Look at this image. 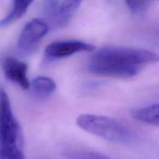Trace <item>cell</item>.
I'll list each match as a JSON object with an SVG mask.
<instances>
[{"label": "cell", "mask_w": 159, "mask_h": 159, "mask_svg": "<svg viewBox=\"0 0 159 159\" xmlns=\"http://www.w3.org/2000/svg\"><path fill=\"white\" fill-rule=\"evenodd\" d=\"M49 25L44 20L34 19L26 23L17 40V48L23 54L32 52L40 40L49 31Z\"/></svg>", "instance_id": "obj_3"}, {"label": "cell", "mask_w": 159, "mask_h": 159, "mask_svg": "<svg viewBox=\"0 0 159 159\" xmlns=\"http://www.w3.org/2000/svg\"><path fill=\"white\" fill-rule=\"evenodd\" d=\"M32 2L33 0H12V6L10 12L0 20V30L6 27L21 18Z\"/></svg>", "instance_id": "obj_7"}, {"label": "cell", "mask_w": 159, "mask_h": 159, "mask_svg": "<svg viewBox=\"0 0 159 159\" xmlns=\"http://www.w3.org/2000/svg\"><path fill=\"white\" fill-rule=\"evenodd\" d=\"M30 87L37 97L45 99L51 96L55 92L56 83L50 78L39 76L32 81Z\"/></svg>", "instance_id": "obj_8"}, {"label": "cell", "mask_w": 159, "mask_h": 159, "mask_svg": "<svg viewBox=\"0 0 159 159\" xmlns=\"http://www.w3.org/2000/svg\"><path fill=\"white\" fill-rule=\"evenodd\" d=\"M158 61L159 54L147 50L107 47L92 55L89 69L98 75L130 79L141 71L142 65Z\"/></svg>", "instance_id": "obj_1"}, {"label": "cell", "mask_w": 159, "mask_h": 159, "mask_svg": "<svg viewBox=\"0 0 159 159\" xmlns=\"http://www.w3.org/2000/svg\"><path fill=\"white\" fill-rule=\"evenodd\" d=\"M83 0H65L61 2L58 14L52 22L49 23V27L60 29L69 23L73 13L80 6Z\"/></svg>", "instance_id": "obj_6"}, {"label": "cell", "mask_w": 159, "mask_h": 159, "mask_svg": "<svg viewBox=\"0 0 159 159\" xmlns=\"http://www.w3.org/2000/svg\"><path fill=\"white\" fill-rule=\"evenodd\" d=\"M65 155L68 159H111L110 157L97 152L81 148L67 150Z\"/></svg>", "instance_id": "obj_10"}, {"label": "cell", "mask_w": 159, "mask_h": 159, "mask_svg": "<svg viewBox=\"0 0 159 159\" xmlns=\"http://www.w3.org/2000/svg\"><path fill=\"white\" fill-rule=\"evenodd\" d=\"M2 68L5 76L23 89H28L30 83L27 77V65L13 57H6L2 61Z\"/></svg>", "instance_id": "obj_5"}, {"label": "cell", "mask_w": 159, "mask_h": 159, "mask_svg": "<svg viewBox=\"0 0 159 159\" xmlns=\"http://www.w3.org/2000/svg\"><path fill=\"white\" fill-rule=\"evenodd\" d=\"M133 117L140 122L159 127V103L138 109L133 112Z\"/></svg>", "instance_id": "obj_9"}, {"label": "cell", "mask_w": 159, "mask_h": 159, "mask_svg": "<svg viewBox=\"0 0 159 159\" xmlns=\"http://www.w3.org/2000/svg\"><path fill=\"white\" fill-rule=\"evenodd\" d=\"M61 2L59 0H43L42 12L48 20V24L55 19L58 14Z\"/></svg>", "instance_id": "obj_11"}, {"label": "cell", "mask_w": 159, "mask_h": 159, "mask_svg": "<svg viewBox=\"0 0 159 159\" xmlns=\"http://www.w3.org/2000/svg\"><path fill=\"white\" fill-rule=\"evenodd\" d=\"M125 2L130 11L135 14L143 12L148 4V0H125Z\"/></svg>", "instance_id": "obj_12"}, {"label": "cell", "mask_w": 159, "mask_h": 159, "mask_svg": "<svg viewBox=\"0 0 159 159\" xmlns=\"http://www.w3.org/2000/svg\"><path fill=\"white\" fill-rule=\"evenodd\" d=\"M95 50V47L89 43L79 40H58L48 45L45 54L51 58H62L69 57L76 53L91 52Z\"/></svg>", "instance_id": "obj_4"}, {"label": "cell", "mask_w": 159, "mask_h": 159, "mask_svg": "<svg viewBox=\"0 0 159 159\" xmlns=\"http://www.w3.org/2000/svg\"><path fill=\"white\" fill-rule=\"evenodd\" d=\"M76 124L85 131L110 142L126 144L133 139L127 127L108 116L81 114L78 116Z\"/></svg>", "instance_id": "obj_2"}]
</instances>
